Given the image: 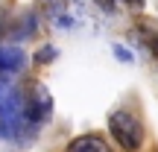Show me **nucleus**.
<instances>
[{
    "instance_id": "obj_1",
    "label": "nucleus",
    "mask_w": 158,
    "mask_h": 152,
    "mask_svg": "<svg viewBox=\"0 0 158 152\" xmlns=\"http://www.w3.org/2000/svg\"><path fill=\"white\" fill-rule=\"evenodd\" d=\"M23 123H27V117H23L21 91L9 82H0V135L9 141H18Z\"/></svg>"
},
{
    "instance_id": "obj_2",
    "label": "nucleus",
    "mask_w": 158,
    "mask_h": 152,
    "mask_svg": "<svg viewBox=\"0 0 158 152\" xmlns=\"http://www.w3.org/2000/svg\"><path fill=\"white\" fill-rule=\"evenodd\" d=\"M108 132L126 152H138L143 146V123L132 111H114L108 117Z\"/></svg>"
},
{
    "instance_id": "obj_3",
    "label": "nucleus",
    "mask_w": 158,
    "mask_h": 152,
    "mask_svg": "<svg viewBox=\"0 0 158 152\" xmlns=\"http://www.w3.org/2000/svg\"><path fill=\"white\" fill-rule=\"evenodd\" d=\"M50 21L62 29H76L82 21V0H47Z\"/></svg>"
},
{
    "instance_id": "obj_4",
    "label": "nucleus",
    "mask_w": 158,
    "mask_h": 152,
    "mask_svg": "<svg viewBox=\"0 0 158 152\" xmlns=\"http://www.w3.org/2000/svg\"><path fill=\"white\" fill-rule=\"evenodd\" d=\"M50 108H53V100H50V94L44 91V85L32 82L29 100L23 102V117H27L29 123H41V120L50 117Z\"/></svg>"
},
{
    "instance_id": "obj_5",
    "label": "nucleus",
    "mask_w": 158,
    "mask_h": 152,
    "mask_svg": "<svg viewBox=\"0 0 158 152\" xmlns=\"http://www.w3.org/2000/svg\"><path fill=\"white\" fill-rule=\"evenodd\" d=\"M68 152H111V146L100 135H82V138H73L68 143Z\"/></svg>"
},
{
    "instance_id": "obj_6",
    "label": "nucleus",
    "mask_w": 158,
    "mask_h": 152,
    "mask_svg": "<svg viewBox=\"0 0 158 152\" xmlns=\"http://www.w3.org/2000/svg\"><path fill=\"white\" fill-rule=\"evenodd\" d=\"M23 53L18 47H3L0 50V76H9V73H18L23 68Z\"/></svg>"
},
{
    "instance_id": "obj_7",
    "label": "nucleus",
    "mask_w": 158,
    "mask_h": 152,
    "mask_svg": "<svg viewBox=\"0 0 158 152\" xmlns=\"http://www.w3.org/2000/svg\"><path fill=\"white\" fill-rule=\"evenodd\" d=\"M50 59H56V50H53V47H44V50H38V56H35V62L47 64Z\"/></svg>"
},
{
    "instance_id": "obj_8",
    "label": "nucleus",
    "mask_w": 158,
    "mask_h": 152,
    "mask_svg": "<svg viewBox=\"0 0 158 152\" xmlns=\"http://www.w3.org/2000/svg\"><path fill=\"white\" fill-rule=\"evenodd\" d=\"M114 56H117V59H120V62H132V53H129V50H126V47H123V44H114Z\"/></svg>"
},
{
    "instance_id": "obj_9",
    "label": "nucleus",
    "mask_w": 158,
    "mask_h": 152,
    "mask_svg": "<svg viewBox=\"0 0 158 152\" xmlns=\"http://www.w3.org/2000/svg\"><path fill=\"white\" fill-rule=\"evenodd\" d=\"M123 3H126V6H135V9H141V6H143V0H123Z\"/></svg>"
}]
</instances>
